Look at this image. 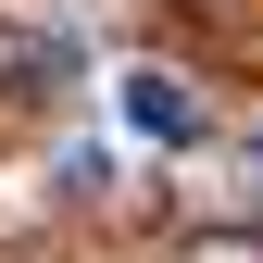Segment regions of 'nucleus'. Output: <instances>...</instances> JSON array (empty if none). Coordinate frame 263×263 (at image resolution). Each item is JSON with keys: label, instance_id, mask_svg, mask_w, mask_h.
I'll return each instance as SVG.
<instances>
[{"label": "nucleus", "instance_id": "obj_2", "mask_svg": "<svg viewBox=\"0 0 263 263\" xmlns=\"http://www.w3.org/2000/svg\"><path fill=\"white\" fill-rule=\"evenodd\" d=\"M0 63H13V88H63L76 50H63V38H0Z\"/></svg>", "mask_w": 263, "mask_h": 263}, {"label": "nucleus", "instance_id": "obj_1", "mask_svg": "<svg viewBox=\"0 0 263 263\" xmlns=\"http://www.w3.org/2000/svg\"><path fill=\"white\" fill-rule=\"evenodd\" d=\"M125 113H138V138H163V151L201 138V101H188L176 76H125Z\"/></svg>", "mask_w": 263, "mask_h": 263}]
</instances>
